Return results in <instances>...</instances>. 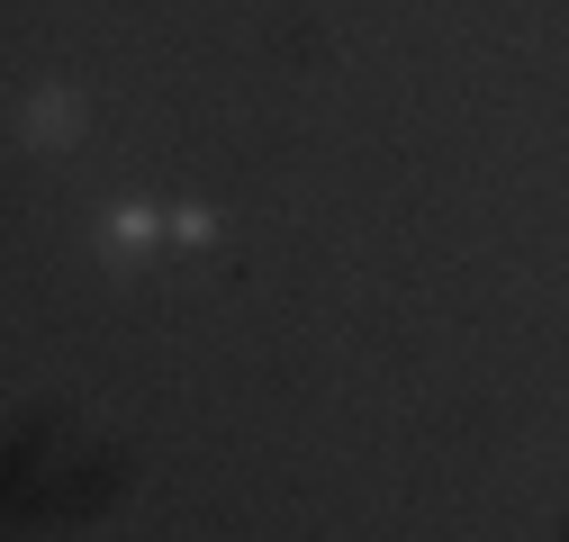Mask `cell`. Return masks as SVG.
<instances>
[{
    "mask_svg": "<svg viewBox=\"0 0 569 542\" xmlns=\"http://www.w3.org/2000/svg\"><path fill=\"white\" fill-rule=\"evenodd\" d=\"M28 136H37V145H73V136H82V100L73 91H37L28 100Z\"/></svg>",
    "mask_w": 569,
    "mask_h": 542,
    "instance_id": "6da1fadb",
    "label": "cell"
},
{
    "mask_svg": "<svg viewBox=\"0 0 569 542\" xmlns=\"http://www.w3.org/2000/svg\"><path fill=\"white\" fill-rule=\"evenodd\" d=\"M136 244H154V218L146 209H118L109 218V253H136Z\"/></svg>",
    "mask_w": 569,
    "mask_h": 542,
    "instance_id": "7a4b0ae2",
    "label": "cell"
}]
</instances>
